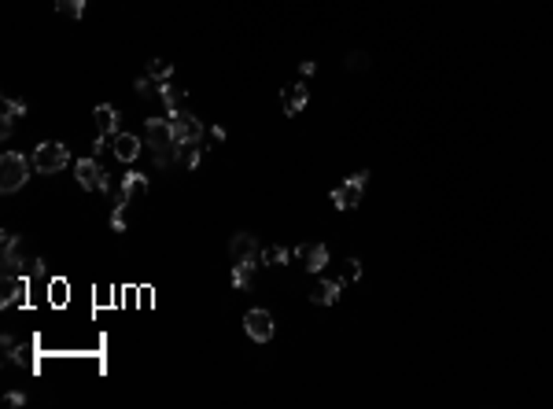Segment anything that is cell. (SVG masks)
<instances>
[{"label": "cell", "instance_id": "cell-1", "mask_svg": "<svg viewBox=\"0 0 553 409\" xmlns=\"http://www.w3.org/2000/svg\"><path fill=\"white\" fill-rule=\"evenodd\" d=\"M30 166L33 159H26L23 152H4V159H0V192H18L23 184L30 181Z\"/></svg>", "mask_w": 553, "mask_h": 409}, {"label": "cell", "instance_id": "cell-2", "mask_svg": "<svg viewBox=\"0 0 553 409\" xmlns=\"http://www.w3.org/2000/svg\"><path fill=\"white\" fill-rule=\"evenodd\" d=\"M70 166V152L60 144V140H48V144H37L33 147V170L41 174H60Z\"/></svg>", "mask_w": 553, "mask_h": 409}, {"label": "cell", "instance_id": "cell-3", "mask_svg": "<svg viewBox=\"0 0 553 409\" xmlns=\"http://www.w3.org/2000/svg\"><path fill=\"white\" fill-rule=\"evenodd\" d=\"M74 177H78V184H82V189H89V192H111V177L104 174V166L92 159V155L89 159H78Z\"/></svg>", "mask_w": 553, "mask_h": 409}, {"label": "cell", "instance_id": "cell-4", "mask_svg": "<svg viewBox=\"0 0 553 409\" xmlns=\"http://www.w3.org/2000/svg\"><path fill=\"white\" fill-rule=\"evenodd\" d=\"M365 181H369V174L362 170V174H354V177H347L340 189H332V207H336V211H354L358 203H362Z\"/></svg>", "mask_w": 553, "mask_h": 409}, {"label": "cell", "instance_id": "cell-5", "mask_svg": "<svg viewBox=\"0 0 553 409\" xmlns=\"http://www.w3.org/2000/svg\"><path fill=\"white\" fill-rule=\"evenodd\" d=\"M144 140L152 152H174L177 140H174V125L170 118H147L144 122Z\"/></svg>", "mask_w": 553, "mask_h": 409}, {"label": "cell", "instance_id": "cell-6", "mask_svg": "<svg viewBox=\"0 0 553 409\" xmlns=\"http://www.w3.org/2000/svg\"><path fill=\"white\" fill-rule=\"evenodd\" d=\"M170 125H174V140H177V144H181V140H203V122L192 115L189 107L174 111V115H170Z\"/></svg>", "mask_w": 553, "mask_h": 409}, {"label": "cell", "instance_id": "cell-7", "mask_svg": "<svg viewBox=\"0 0 553 409\" xmlns=\"http://www.w3.org/2000/svg\"><path fill=\"white\" fill-rule=\"evenodd\" d=\"M244 332L255 343H269L273 340V313L269 310H247L244 313Z\"/></svg>", "mask_w": 553, "mask_h": 409}, {"label": "cell", "instance_id": "cell-8", "mask_svg": "<svg viewBox=\"0 0 553 409\" xmlns=\"http://www.w3.org/2000/svg\"><path fill=\"white\" fill-rule=\"evenodd\" d=\"M147 196V177L144 174H137V170H129L125 177H122V184H118V196H115V203H137V199H144Z\"/></svg>", "mask_w": 553, "mask_h": 409}, {"label": "cell", "instance_id": "cell-9", "mask_svg": "<svg viewBox=\"0 0 553 409\" xmlns=\"http://www.w3.org/2000/svg\"><path fill=\"white\" fill-rule=\"evenodd\" d=\"M229 254L236 258V262H258V240L251 232H236L229 240Z\"/></svg>", "mask_w": 553, "mask_h": 409}, {"label": "cell", "instance_id": "cell-10", "mask_svg": "<svg viewBox=\"0 0 553 409\" xmlns=\"http://www.w3.org/2000/svg\"><path fill=\"white\" fill-rule=\"evenodd\" d=\"M26 288H30V276H4L0 284V306H15L18 299H26Z\"/></svg>", "mask_w": 553, "mask_h": 409}, {"label": "cell", "instance_id": "cell-11", "mask_svg": "<svg viewBox=\"0 0 553 409\" xmlns=\"http://www.w3.org/2000/svg\"><path fill=\"white\" fill-rule=\"evenodd\" d=\"M306 100H310V89L303 85V82H295V85H288L284 92H281V107H284V115L291 118V115H299V111L306 107Z\"/></svg>", "mask_w": 553, "mask_h": 409}, {"label": "cell", "instance_id": "cell-12", "mask_svg": "<svg viewBox=\"0 0 553 409\" xmlns=\"http://www.w3.org/2000/svg\"><path fill=\"white\" fill-rule=\"evenodd\" d=\"M111 152H115L118 162H137V155H140V140H137L133 133H115V137H111Z\"/></svg>", "mask_w": 553, "mask_h": 409}, {"label": "cell", "instance_id": "cell-13", "mask_svg": "<svg viewBox=\"0 0 553 409\" xmlns=\"http://www.w3.org/2000/svg\"><path fill=\"white\" fill-rule=\"evenodd\" d=\"M295 254L303 258V266H306L310 273H321V269L328 266V247H325V244H303Z\"/></svg>", "mask_w": 553, "mask_h": 409}, {"label": "cell", "instance_id": "cell-14", "mask_svg": "<svg viewBox=\"0 0 553 409\" xmlns=\"http://www.w3.org/2000/svg\"><path fill=\"white\" fill-rule=\"evenodd\" d=\"M92 118H96V133L100 137H115L118 133V111L111 103H100L96 111H92Z\"/></svg>", "mask_w": 553, "mask_h": 409}, {"label": "cell", "instance_id": "cell-15", "mask_svg": "<svg viewBox=\"0 0 553 409\" xmlns=\"http://www.w3.org/2000/svg\"><path fill=\"white\" fill-rule=\"evenodd\" d=\"M174 152H177V162L184 166V170H196V166L203 162V140H181Z\"/></svg>", "mask_w": 553, "mask_h": 409}, {"label": "cell", "instance_id": "cell-16", "mask_svg": "<svg viewBox=\"0 0 553 409\" xmlns=\"http://www.w3.org/2000/svg\"><path fill=\"white\" fill-rule=\"evenodd\" d=\"M343 291V281H318V288L310 291V303L313 306H332Z\"/></svg>", "mask_w": 553, "mask_h": 409}, {"label": "cell", "instance_id": "cell-17", "mask_svg": "<svg viewBox=\"0 0 553 409\" xmlns=\"http://www.w3.org/2000/svg\"><path fill=\"white\" fill-rule=\"evenodd\" d=\"M159 100L166 103V115H174V111L184 107V92H181L174 82H162V85H159Z\"/></svg>", "mask_w": 553, "mask_h": 409}, {"label": "cell", "instance_id": "cell-18", "mask_svg": "<svg viewBox=\"0 0 553 409\" xmlns=\"http://www.w3.org/2000/svg\"><path fill=\"white\" fill-rule=\"evenodd\" d=\"M258 262H236L233 266V288H247L251 284V276H255Z\"/></svg>", "mask_w": 553, "mask_h": 409}, {"label": "cell", "instance_id": "cell-19", "mask_svg": "<svg viewBox=\"0 0 553 409\" xmlns=\"http://www.w3.org/2000/svg\"><path fill=\"white\" fill-rule=\"evenodd\" d=\"M295 251L288 247H266V251H258V266H276V262H288Z\"/></svg>", "mask_w": 553, "mask_h": 409}, {"label": "cell", "instance_id": "cell-20", "mask_svg": "<svg viewBox=\"0 0 553 409\" xmlns=\"http://www.w3.org/2000/svg\"><path fill=\"white\" fill-rule=\"evenodd\" d=\"M147 74H152V78L162 85V82H170V78H174V63H170V60H162V55H159V60H152V63H147Z\"/></svg>", "mask_w": 553, "mask_h": 409}, {"label": "cell", "instance_id": "cell-21", "mask_svg": "<svg viewBox=\"0 0 553 409\" xmlns=\"http://www.w3.org/2000/svg\"><path fill=\"white\" fill-rule=\"evenodd\" d=\"M55 11L67 18H82L85 15V0H55Z\"/></svg>", "mask_w": 553, "mask_h": 409}, {"label": "cell", "instance_id": "cell-22", "mask_svg": "<svg viewBox=\"0 0 553 409\" xmlns=\"http://www.w3.org/2000/svg\"><path fill=\"white\" fill-rule=\"evenodd\" d=\"M23 115H26V103L8 96V100H4V118H0V122H11V125H15V118H23Z\"/></svg>", "mask_w": 553, "mask_h": 409}, {"label": "cell", "instance_id": "cell-23", "mask_svg": "<svg viewBox=\"0 0 553 409\" xmlns=\"http://www.w3.org/2000/svg\"><path fill=\"white\" fill-rule=\"evenodd\" d=\"M133 89L140 92V96H152V92H159V82L152 78V74H140V78L133 82Z\"/></svg>", "mask_w": 553, "mask_h": 409}, {"label": "cell", "instance_id": "cell-24", "mask_svg": "<svg viewBox=\"0 0 553 409\" xmlns=\"http://www.w3.org/2000/svg\"><path fill=\"white\" fill-rule=\"evenodd\" d=\"M48 303H55V306L67 303V281H52L48 284Z\"/></svg>", "mask_w": 553, "mask_h": 409}, {"label": "cell", "instance_id": "cell-25", "mask_svg": "<svg viewBox=\"0 0 553 409\" xmlns=\"http://www.w3.org/2000/svg\"><path fill=\"white\" fill-rule=\"evenodd\" d=\"M37 273H41V258H37V254H26L23 266H18V276H37Z\"/></svg>", "mask_w": 553, "mask_h": 409}, {"label": "cell", "instance_id": "cell-26", "mask_svg": "<svg viewBox=\"0 0 553 409\" xmlns=\"http://www.w3.org/2000/svg\"><path fill=\"white\" fill-rule=\"evenodd\" d=\"M358 276H362V262H358V258H347V262H343V276H340V281L347 284V281H358Z\"/></svg>", "mask_w": 553, "mask_h": 409}, {"label": "cell", "instance_id": "cell-27", "mask_svg": "<svg viewBox=\"0 0 553 409\" xmlns=\"http://www.w3.org/2000/svg\"><path fill=\"white\" fill-rule=\"evenodd\" d=\"M111 229L115 232L125 229V203H115V211H111Z\"/></svg>", "mask_w": 553, "mask_h": 409}, {"label": "cell", "instance_id": "cell-28", "mask_svg": "<svg viewBox=\"0 0 553 409\" xmlns=\"http://www.w3.org/2000/svg\"><path fill=\"white\" fill-rule=\"evenodd\" d=\"M343 63H347V70H365V67H369V55H365V52H350Z\"/></svg>", "mask_w": 553, "mask_h": 409}, {"label": "cell", "instance_id": "cell-29", "mask_svg": "<svg viewBox=\"0 0 553 409\" xmlns=\"http://www.w3.org/2000/svg\"><path fill=\"white\" fill-rule=\"evenodd\" d=\"M104 152H107V137H96V140H92V159L104 155Z\"/></svg>", "mask_w": 553, "mask_h": 409}, {"label": "cell", "instance_id": "cell-30", "mask_svg": "<svg viewBox=\"0 0 553 409\" xmlns=\"http://www.w3.org/2000/svg\"><path fill=\"white\" fill-rule=\"evenodd\" d=\"M8 405H26V395H23V391H11V395H8Z\"/></svg>", "mask_w": 553, "mask_h": 409}]
</instances>
